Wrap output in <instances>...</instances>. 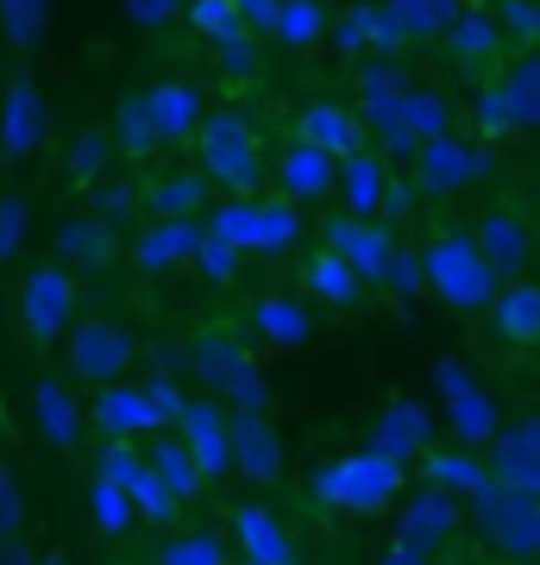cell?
I'll return each instance as SVG.
<instances>
[{"instance_id":"cell-1","label":"cell","mask_w":540,"mask_h":565,"mask_svg":"<svg viewBox=\"0 0 540 565\" xmlns=\"http://www.w3.org/2000/svg\"><path fill=\"white\" fill-rule=\"evenodd\" d=\"M409 484V465L383 459V452H340V459H320L308 471V503L333 509V515H383Z\"/></svg>"},{"instance_id":"cell-2","label":"cell","mask_w":540,"mask_h":565,"mask_svg":"<svg viewBox=\"0 0 540 565\" xmlns=\"http://www.w3.org/2000/svg\"><path fill=\"white\" fill-rule=\"evenodd\" d=\"M195 145H201V177L208 189H221L233 202L258 195L264 189V139H258V120L240 114V107H208L195 126Z\"/></svg>"},{"instance_id":"cell-3","label":"cell","mask_w":540,"mask_h":565,"mask_svg":"<svg viewBox=\"0 0 540 565\" xmlns=\"http://www.w3.org/2000/svg\"><path fill=\"white\" fill-rule=\"evenodd\" d=\"M497 270L484 264L472 233H434L421 245V289H434V302L453 315H484L497 302Z\"/></svg>"},{"instance_id":"cell-4","label":"cell","mask_w":540,"mask_h":565,"mask_svg":"<svg viewBox=\"0 0 540 565\" xmlns=\"http://www.w3.org/2000/svg\"><path fill=\"white\" fill-rule=\"evenodd\" d=\"M189 371L233 408H264L271 403V377H264L258 352H252V340L233 333V327L195 333V340H189Z\"/></svg>"},{"instance_id":"cell-5","label":"cell","mask_w":540,"mask_h":565,"mask_svg":"<svg viewBox=\"0 0 540 565\" xmlns=\"http://www.w3.org/2000/svg\"><path fill=\"white\" fill-rule=\"evenodd\" d=\"M208 233L226 239L240 258H289L301 245V207L296 202H264V195H245V202L226 195V202L208 214Z\"/></svg>"},{"instance_id":"cell-6","label":"cell","mask_w":540,"mask_h":565,"mask_svg":"<svg viewBox=\"0 0 540 565\" xmlns=\"http://www.w3.org/2000/svg\"><path fill=\"white\" fill-rule=\"evenodd\" d=\"M82 308V282L63 270L57 258L51 264H32L20 277V289H13V327L25 333V345H57L63 333H70V321H76Z\"/></svg>"},{"instance_id":"cell-7","label":"cell","mask_w":540,"mask_h":565,"mask_svg":"<svg viewBox=\"0 0 540 565\" xmlns=\"http://www.w3.org/2000/svg\"><path fill=\"white\" fill-rule=\"evenodd\" d=\"M434 390H441V403H446V422H453V434H459V446H490L502 434V403L490 396V390L465 371L459 359H441L434 364Z\"/></svg>"},{"instance_id":"cell-8","label":"cell","mask_w":540,"mask_h":565,"mask_svg":"<svg viewBox=\"0 0 540 565\" xmlns=\"http://www.w3.org/2000/svg\"><path fill=\"white\" fill-rule=\"evenodd\" d=\"M139 359V340H133V327L107 321V315H88V321H70V377L82 384H114L126 377Z\"/></svg>"},{"instance_id":"cell-9","label":"cell","mask_w":540,"mask_h":565,"mask_svg":"<svg viewBox=\"0 0 540 565\" xmlns=\"http://www.w3.org/2000/svg\"><path fill=\"white\" fill-rule=\"evenodd\" d=\"M472 527L497 546L502 559H540V503L509 497V490H478L472 497Z\"/></svg>"},{"instance_id":"cell-10","label":"cell","mask_w":540,"mask_h":565,"mask_svg":"<svg viewBox=\"0 0 540 565\" xmlns=\"http://www.w3.org/2000/svg\"><path fill=\"white\" fill-rule=\"evenodd\" d=\"M415 189H427V195H459V189H472V182L490 177V145L465 139V132H441V139H427L415 151Z\"/></svg>"},{"instance_id":"cell-11","label":"cell","mask_w":540,"mask_h":565,"mask_svg":"<svg viewBox=\"0 0 540 565\" xmlns=\"http://www.w3.org/2000/svg\"><path fill=\"white\" fill-rule=\"evenodd\" d=\"M95 478H107V484H120V490H126V503L139 509L145 522L170 527V522L182 515V503H177V497H170V490L158 484V471H151V459H145V452H133V440H107V446H100Z\"/></svg>"},{"instance_id":"cell-12","label":"cell","mask_w":540,"mask_h":565,"mask_svg":"<svg viewBox=\"0 0 540 565\" xmlns=\"http://www.w3.org/2000/svg\"><path fill=\"white\" fill-rule=\"evenodd\" d=\"M396 226L390 221H352V214H333V221L320 226V252H340L346 264H352V277L359 282H378L383 289V270H390V258H396Z\"/></svg>"},{"instance_id":"cell-13","label":"cell","mask_w":540,"mask_h":565,"mask_svg":"<svg viewBox=\"0 0 540 565\" xmlns=\"http://www.w3.org/2000/svg\"><path fill=\"white\" fill-rule=\"evenodd\" d=\"M51 252L70 277H100L126 258L120 252V226H107L100 214H63L57 233H51Z\"/></svg>"},{"instance_id":"cell-14","label":"cell","mask_w":540,"mask_h":565,"mask_svg":"<svg viewBox=\"0 0 540 565\" xmlns=\"http://www.w3.org/2000/svg\"><path fill=\"white\" fill-rule=\"evenodd\" d=\"M226 434H233V471H240L245 484L264 490L289 471V446H283V434L271 427L264 408H240V415L226 422Z\"/></svg>"},{"instance_id":"cell-15","label":"cell","mask_w":540,"mask_h":565,"mask_svg":"<svg viewBox=\"0 0 540 565\" xmlns=\"http://www.w3.org/2000/svg\"><path fill=\"white\" fill-rule=\"evenodd\" d=\"M44 145V88L39 76H13L0 95V163H32Z\"/></svg>"},{"instance_id":"cell-16","label":"cell","mask_w":540,"mask_h":565,"mask_svg":"<svg viewBox=\"0 0 540 565\" xmlns=\"http://www.w3.org/2000/svg\"><path fill=\"white\" fill-rule=\"evenodd\" d=\"M88 415H95L100 440H151V434H163V415L151 408V396H145V384H126V377H114V384L95 390V403H88Z\"/></svg>"},{"instance_id":"cell-17","label":"cell","mask_w":540,"mask_h":565,"mask_svg":"<svg viewBox=\"0 0 540 565\" xmlns=\"http://www.w3.org/2000/svg\"><path fill=\"white\" fill-rule=\"evenodd\" d=\"M371 452H383V459H421L427 446H434V415H427V403H415V396H390V403L378 408V422H371Z\"/></svg>"},{"instance_id":"cell-18","label":"cell","mask_w":540,"mask_h":565,"mask_svg":"<svg viewBox=\"0 0 540 565\" xmlns=\"http://www.w3.org/2000/svg\"><path fill=\"white\" fill-rule=\"evenodd\" d=\"M170 427H177V440L189 446V459L201 465V478H208V484L233 471V434H226L221 403H182V415Z\"/></svg>"},{"instance_id":"cell-19","label":"cell","mask_w":540,"mask_h":565,"mask_svg":"<svg viewBox=\"0 0 540 565\" xmlns=\"http://www.w3.org/2000/svg\"><path fill=\"white\" fill-rule=\"evenodd\" d=\"M145 114H151L158 151H163V145H189V139H195V126H201V114H208V95H201L195 82L163 76V82L145 88Z\"/></svg>"},{"instance_id":"cell-20","label":"cell","mask_w":540,"mask_h":565,"mask_svg":"<svg viewBox=\"0 0 540 565\" xmlns=\"http://www.w3.org/2000/svg\"><path fill=\"white\" fill-rule=\"evenodd\" d=\"M201 239H208V226L201 221H151L139 239H133L126 258H133L139 277H170V270H182V264L195 258Z\"/></svg>"},{"instance_id":"cell-21","label":"cell","mask_w":540,"mask_h":565,"mask_svg":"<svg viewBox=\"0 0 540 565\" xmlns=\"http://www.w3.org/2000/svg\"><path fill=\"white\" fill-rule=\"evenodd\" d=\"M465 527V503L453 497V490H434V484H421L409 503H402V527H396V541L421 546V553H434L441 541H453Z\"/></svg>"},{"instance_id":"cell-22","label":"cell","mask_w":540,"mask_h":565,"mask_svg":"<svg viewBox=\"0 0 540 565\" xmlns=\"http://www.w3.org/2000/svg\"><path fill=\"white\" fill-rule=\"evenodd\" d=\"M252 340H264L271 352H296V345L315 340V308L296 289H264L252 302Z\"/></svg>"},{"instance_id":"cell-23","label":"cell","mask_w":540,"mask_h":565,"mask_svg":"<svg viewBox=\"0 0 540 565\" xmlns=\"http://www.w3.org/2000/svg\"><path fill=\"white\" fill-rule=\"evenodd\" d=\"M333 170H340V163L327 158V151H315L308 139H289V145L277 151V163H271V177H277L283 202H296V207L327 202V195H333Z\"/></svg>"},{"instance_id":"cell-24","label":"cell","mask_w":540,"mask_h":565,"mask_svg":"<svg viewBox=\"0 0 540 565\" xmlns=\"http://www.w3.org/2000/svg\"><path fill=\"white\" fill-rule=\"evenodd\" d=\"M233 553L252 565H296V541L271 503H240L233 509Z\"/></svg>"},{"instance_id":"cell-25","label":"cell","mask_w":540,"mask_h":565,"mask_svg":"<svg viewBox=\"0 0 540 565\" xmlns=\"http://www.w3.org/2000/svg\"><path fill=\"white\" fill-rule=\"evenodd\" d=\"M296 139H308L315 151H327V158L340 163V158H352V151H364V145H371V132H364L359 107H346V102H308V107H301V120H296Z\"/></svg>"},{"instance_id":"cell-26","label":"cell","mask_w":540,"mask_h":565,"mask_svg":"<svg viewBox=\"0 0 540 565\" xmlns=\"http://www.w3.org/2000/svg\"><path fill=\"white\" fill-rule=\"evenodd\" d=\"M472 245L484 252V264H490L497 277H521L528 258H534V233H528V221L509 214V207H490L478 221V233H472Z\"/></svg>"},{"instance_id":"cell-27","label":"cell","mask_w":540,"mask_h":565,"mask_svg":"<svg viewBox=\"0 0 540 565\" xmlns=\"http://www.w3.org/2000/svg\"><path fill=\"white\" fill-rule=\"evenodd\" d=\"M383 182H390V163H383L378 145H364V151L340 158V170H333L340 214H352V221H371V214H378V202H383Z\"/></svg>"},{"instance_id":"cell-28","label":"cell","mask_w":540,"mask_h":565,"mask_svg":"<svg viewBox=\"0 0 540 565\" xmlns=\"http://www.w3.org/2000/svg\"><path fill=\"white\" fill-rule=\"evenodd\" d=\"M421 484L453 490L459 503H472L478 490H490V471H484V459L472 446H427L421 452Z\"/></svg>"},{"instance_id":"cell-29","label":"cell","mask_w":540,"mask_h":565,"mask_svg":"<svg viewBox=\"0 0 540 565\" xmlns=\"http://www.w3.org/2000/svg\"><path fill=\"white\" fill-rule=\"evenodd\" d=\"M208 202H214V189H208L201 170H163L139 195V207H151V221H201Z\"/></svg>"},{"instance_id":"cell-30","label":"cell","mask_w":540,"mask_h":565,"mask_svg":"<svg viewBox=\"0 0 540 565\" xmlns=\"http://www.w3.org/2000/svg\"><path fill=\"white\" fill-rule=\"evenodd\" d=\"M32 427H39L44 446H57V452H70V446L82 440V408H76V396H70L63 377H39V384H32Z\"/></svg>"},{"instance_id":"cell-31","label":"cell","mask_w":540,"mask_h":565,"mask_svg":"<svg viewBox=\"0 0 540 565\" xmlns=\"http://www.w3.org/2000/svg\"><path fill=\"white\" fill-rule=\"evenodd\" d=\"M301 289H308L315 302H327L333 315L364 308V282L352 277V264H346L340 252H308V264H301Z\"/></svg>"},{"instance_id":"cell-32","label":"cell","mask_w":540,"mask_h":565,"mask_svg":"<svg viewBox=\"0 0 540 565\" xmlns=\"http://www.w3.org/2000/svg\"><path fill=\"white\" fill-rule=\"evenodd\" d=\"M490 315V327H497V340L509 345H534L540 340V282H509V289H497V302L484 308Z\"/></svg>"},{"instance_id":"cell-33","label":"cell","mask_w":540,"mask_h":565,"mask_svg":"<svg viewBox=\"0 0 540 565\" xmlns=\"http://www.w3.org/2000/svg\"><path fill=\"white\" fill-rule=\"evenodd\" d=\"M484 471H490V484H497V490L540 503V459L516 440V434H509V427H502L497 440H490V459H484Z\"/></svg>"},{"instance_id":"cell-34","label":"cell","mask_w":540,"mask_h":565,"mask_svg":"<svg viewBox=\"0 0 540 565\" xmlns=\"http://www.w3.org/2000/svg\"><path fill=\"white\" fill-rule=\"evenodd\" d=\"M502 107H509V126L516 132H540V51H521L509 70H502Z\"/></svg>"},{"instance_id":"cell-35","label":"cell","mask_w":540,"mask_h":565,"mask_svg":"<svg viewBox=\"0 0 540 565\" xmlns=\"http://www.w3.org/2000/svg\"><path fill=\"white\" fill-rule=\"evenodd\" d=\"M446 51L459 57V70H490V63L502 57V32H497V20L465 7L459 20H453V32H446Z\"/></svg>"},{"instance_id":"cell-36","label":"cell","mask_w":540,"mask_h":565,"mask_svg":"<svg viewBox=\"0 0 540 565\" xmlns=\"http://www.w3.org/2000/svg\"><path fill=\"white\" fill-rule=\"evenodd\" d=\"M151 471H158V484L177 497L182 509L195 503L201 490H208V478H201V465L189 459V446L177 440V434H158V446H151Z\"/></svg>"},{"instance_id":"cell-37","label":"cell","mask_w":540,"mask_h":565,"mask_svg":"<svg viewBox=\"0 0 540 565\" xmlns=\"http://www.w3.org/2000/svg\"><path fill=\"white\" fill-rule=\"evenodd\" d=\"M107 163H114L107 126H82L76 139L63 145V182H70V189H95V182L107 177Z\"/></svg>"},{"instance_id":"cell-38","label":"cell","mask_w":540,"mask_h":565,"mask_svg":"<svg viewBox=\"0 0 540 565\" xmlns=\"http://www.w3.org/2000/svg\"><path fill=\"white\" fill-rule=\"evenodd\" d=\"M327 25H333V20H327V7H320V0H277L271 39H277L283 51H315Z\"/></svg>"},{"instance_id":"cell-39","label":"cell","mask_w":540,"mask_h":565,"mask_svg":"<svg viewBox=\"0 0 540 565\" xmlns=\"http://www.w3.org/2000/svg\"><path fill=\"white\" fill-rule=\"evenodd\" d=\"M107 139H114V151L133 158V163H145L151 151H158V132H151L145 95H120V102H114V126H107Z\"/></svg>"},{"instance_id":"cell-40","label":"cell","mask_w":540,"mask_h":565,"mask_svg":"<svg viewBox=\"0 0 540 565\" xmlns=\"http://www.w3.org/2000/svg\"><path fill=\"white\" fill-rule=\"evenodd\" d=\"M383 7L396 13V25L409 32V44L415 39H446L453 20L465 13V0H383Z\"/></svg>"},{"instance_id":"cell-41","label":"cell","mask_w":540,"mask_h":565,"mask_svg":"<svg viewBox=\"0 0 540 565\" xmlns=\"http://www.w3.org/2000/svg\"><path fill=\"white\" fill-rule=\"evenodd\" d=\"M133 522H139V509L126 503V490L107 484V478H95V484H88V527H95V534H107V541H120Z\"/></svg>"},{"instance_id":"cell-42","label":"cell","mask_w":540,"mask_h":565,"mask_svg":"<svg viewBox=\"0 0 540 565\" xmlns=\"http://www.w3.org/2000/svg\"><path fill=\"white\" fill-rule=\"evenodd\" d=\"M51 25V0H0V39L13 51H32Z\"/></svg>"},{"instance_id":"cell-43","label":"cell","mask_w":540,"mask_h":565,"mask_svg":"<svg viewBox=\"0 0 540 565\" xmlns=\"http://www.w3.org/2000/svg\"><path fill=\"white\" fill-rule=\"evenodd\" d=\"M151 565H233L221 534H170V541L151 553Z\"/></svg>"},{"instance_id":"cell-44","label":"cell","mask_w":540,"mask_h":565,"mask_svg":"<svg viewBox=\"0 0 540 565\" xmlns=\"http://www.w3.org/2000/svg\"><path fill=\"white\" fill-rule=\"evenodd\" d=\"M182 20H189V32L208 39V44L245 32V20H240V7H233V0H182Z\"/></svg>"},{"instance_id":"cell-45","label":"cell","mask_w":540,"mask_h":565,"mask_svg":"<svg viewBox=\"0 0 540 565\" xmlns=\"http://www.w3.org/2000/svg\"><path fill=\"white\" fill-rule=\"evenodd\" d=\"M409 82H415V76L402 70V57H364V63H359V107H371V102H396Z\"/></svg>"},{"instance_id":"cell-46","label":"cell","mask_w":540,"mask_h":565,"mask_svg":"<svg viewBox=\"0 0 540 565\" xmlns=\"http://www.w3.org/2000/svg\"><path fill=\"white\" fill-rule=\"evenodd\" d=\"M472 139H478V145L516 139V126H509V107H502V88H497V82H484L478 95H472Z\"/></svg>"},{"instance_id":"cell-47","label":"cell","mask_w":540,"mask_h":565,"mask_svg":"<svg viewBox=\"0 0 540 565\" xmlns=\"http://www.w3.org/2000/svg\"><path fill=\"white\" fill-rule=\"evenodd\" d=\"M497 32L502 44H516V51H540V0H497Z\"/></svg>"},{"instance_id":"cell-48","label":"cell","mask_w":540,"mask_h":565,"mask_svg":"<svg viewBox=\"0 0 540 565\" xmlns=\"http://www.w3.org/2000/svg\"><path fill=\"white\" fill-rule=\"evenodd\" d=\"M189 264H195L201 282H214V289H226V282H233V277L245 270V258H240V252H233L226 239H214V233H208V239L195 245V258H189Z\"/></svg>"},{"instance_id":"cell-49","label":"cell","mask_w":540,"mask_h":565,"mask_svg":"<svg viewBox=\"0 0 540 565\" xmlns=\"http://www.w3.org/2000/svg\"><path fill=\"white\" fill-rule=\"evenodd\" d=\"M333 44H340V57H352V63L371 57V0L346 7L340 20H333Z\"/></svg>"},{"instance_id":"cell-50","label":"cell","mask_w":540,"mask_h":565,"mask_svg":"<svg viewBox=\"0 0 540 565\" xmlns=\"http://www.w3.org/2000/svg\"><path fill=\"white\" fill-rule=\"evenodd\" d=\"M88 214H100V221L107 226H120V221H133V214H139V189H133V182H95V189H88Z\"/></svg>"},{"instance_id":"cell-51","label":"cell","mask_w":540,"mask_h":565,"mask_svg":"<svg viewBox=\"0 0 540 565\" xmlns=\"http://www.w3.org/2000/svg\"><path fill=\"white\" fill-rule=\"evenodd\" d=\"M25 226H32V207H25V195H0V270L20 258Z\"/></svg>"},{"instance_id":"cell-52","label":"cell","mask_w":540,"mask_h":565,"mask_svg":"<svg viewBox=\"0 0 540 565\" xmlns=\"http://www.w3.org/2000/svg\"><path fill=\"white\" fill-rule=\"evenodd\" d=\"M383 289H390L396 302H415L421 296V245H396V258L383 270Z\"/></svg>"},{"instance_id":"cell-53","label":"cell","mask_w":540,"mask_h":565,"mask_svg":"<svg viewBox=\"0 0 540 565\" xmlns=\"http://www.w3.org/2000/svg\"><path fill=\"white\" fill-rule=\"evenodd\" d=\"M20 527H25V484H20V471L7 465V452H0V541L20 534Z\"/></svg>"},{"instance_id":"cell-54","label":"cell","mask_w":540,"mask_h":565,"mask_svg":"<svg viewBox=\"0 0 540 565\" xmlns=\"http://www.w3.org/2000/svg\"><path fill=\"white\" fill-rule=\"evenodd\" d=\"M415 207H421V189H415V182H409V177H390V182H383L378 221H390V226H396V221H409Z\"/></svg>"},{"instance_id":"cell-55","label":"cell","mask_w":540,"mask_h":565,"mask_svg":"<svg viewBox=\"0 0 540 565\" xmlns=\"http://www.w3.org/2000/svg\"><path fill=\"white\" fill-rule=\"evenodd\" d=\"M126 20L145 25V32H158V25L182 20V0H126Z\"/></svg>"},{"instance_id":"cell-56","label":"cell","mask_w":540,"mask_h":565,"mask_svg":"<svg viewBox=\"0 0 540 565\" xmlns=\"http://www.w3.org/2000/svg\"><path fill=\"white\" fill-rule=\"evenodd\" d=\"M221 70L233 82L240 76H252V70H258V44L245 39V32H233V39H221Z\"/></svg>"},{"instance_id":"cell-57","label":"cell","mask_w":540,"mask_h":565,"mask_svg":"<svg viewBox=\"0 0 540 565\" xmlns=\"http://www.w3.org/2000/svg\"><path fill=\"white\" fill-rule=\"evenodd\" d=\"M145 396H151V408L163 415V427L177 422V415H182V403H189V396H182V390L170 384V377H151V384H145Z\"/></svg>"},{"instance_id":"cell-58","label":"cell","mask_w":540,"mask_h":565,"mask_svg":"<svg viewBox=\"0 0 540 565\" xmlns=\"http://www.w3.org/2000/svg\"><path fill=\"white\" fill-rule=\"evenodd\" d=\"M240 7L245 25H258V32H271V20H277V0H233Z\"/></svg>"},{"instance_id":"cell-59","label":"cell","mask_w":540,"mask_h":565,"mask_svg":"<svg viewBox=\"0 0 540 565\" xmlns=\"http://www.w3.org/2000/svg\"><path fill=\"white\" fill-rule=\"evenodd\" d=\"M378 565H427V553H421V546H409V541H390Z\"/></svg>"},{"instance_id":"cell-60","label":"cell","mask_w":540,"mask_h":565,"mask_svg":"<svg viewBox=\"0 0 540 565\" xmlns=\"http://www.w3.org/2000/svg\"><path fill=\"white\" fill-rule=\"evenodd\" d=\"M0 565H39V553H32L20 534H7V541H0Z\"/></svg>"},{"instance_id":"cell-61","label":"cell","mask_w":540,"mask_h":565,"mask_svg":"<svg viewBox=\"0 0 540 565\" xmlns=\"http://www.w3.org/2000/svg\"><path fill=\"white\" fill-rule=\"evenodd\" d=\"M509 434H516V440H521V446H528V452L540 459V415H528V422H521V427H509Z\"/></svg>"},{"instance_id":"cell-62","label":"cell","mask_w":540,"mask_h":565,"mask_svg":"<svg viewBox=\"0 0 540 565\" xmlns=\"http://www.w3.org/2000/svg\"><path fill=\"white\" fill-rule=\"evenodd\" d=\"M39 565H70V553H63V546H44V553H39Z\"/></svg>"},{"instance_id":"cell-63","label":"cell","mask_w":540,"mask_h":565,"mask_svg":"<svg viewBox=\"0 0 540 565\" xmlns=\"http://www.w3.org/2000/svg\"><path fill=\"white\" fill-rule=\"evenodd\" d=\"M240 565H252V559H240Z\"/></svg>"}]
</instances>
